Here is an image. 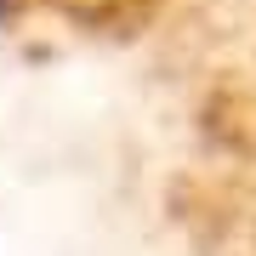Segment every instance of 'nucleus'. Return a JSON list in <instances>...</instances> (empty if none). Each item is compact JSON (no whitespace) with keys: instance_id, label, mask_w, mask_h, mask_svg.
Returning a JSON list of instances; mask_svg holds the SVG:
<instances>
[{"instance_id":"f257e3e1","label":"nucleus","mask_w":256,"mask_h":256,"mask_svg":"<svg viewBox=\"0 0 256 256\" xmlns=\"http://www.w3.org/2000/svg\"><path fill=\"white\" fill-rule=\"evenodd\" d=\"M182 210L222 256H256V6L222 46L188 114Z\"/></svg>"},{"instance_id":"f03ea898","label":"nucleus","mask_w":256,"mask_h":256,"mask_svg":"<svg viewBox=\"0 0 256 256\" xmlns=\"http://www.w3.org/2000/svg\"><path fill=\"white\" fill-rule=\"evenodd\" d=\"M6 12H23V18H40V23H63V28H80V34H137L160 18L171 0H0Z\"/></svg>"}]
</instances>
